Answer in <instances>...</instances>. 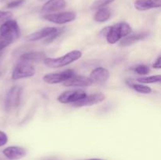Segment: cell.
Returning <instances> with one entry per match:
<instances>
[{
  "mask_svg": "<svg viewBox=\"0 0 161 160\" xmlns=\"http://www.w3.org/2000/svg\"><path fill=\"white\" fill-rule=\"evenodd\" d=\"M20 31L17 22L9 20L0 25V51L19 39Z\"/></svg>",
  "mask_w": 161,
  "mask_h": 160,
  "instance_id": "cell-1",
  "label": "cell"
},
{
  "mask_svg": "<svg viewBox=\"0 0 161 160\" xmlns=\"http://www.w3.org/2000/svg\"><path fill=\"white\" fill-rule=\"evenodd\" d=\"M82 56H83V53L81 51L72 50L64 54V56H59V57H46L43 60V63L47 67H50V68H59V67H65L78 61L82 57Z\"/></svg>",
  "mask_w": 161,
  "mask_h": 160,
  "instance_id": "cell-2",
  "label": "cell"
},
{
  "mask_svg": "<svg viewBox=\"0 0 161 160\" xmlns=\"http://www.w3.org/2000/svg\"><path fill=\"white\" fill-rule=\"evenodd\" d=\"M131 27L125 22L115 24L111 27H108L106 35V40L109 44H116L121 39L129 35L131 32Z\"/></svg>",
  "mask_w": 161,
  "mask_h": 160,
  "instance_id": "cell-3",
  "label": "cell"
},
{
  "mask_svg": "<svg viewBox=\"0 0 161 160\" xmlns=\"http://www.w3.org/2000/svg\"><path fill=\"white\" fill-rule=\"evenodd\" d=\"M36 74V68L31 63L20 61L14 67L12 72L11 78L13 80H19L21 78H30Z\"/></svg>",
  "mask_w": 161,
  "mask_h": 160,
  "instance_id": "cell-4",
  "label": "cell"
},
{
  "mask_svg": "<svg viewBox=\"0 0 161 160\" xmlns=\"http://www.w3.org/2000/svg\"><path fill=\"white\" fill-rule=\"evenodd\" d=\"M61 32V29L54 27H47L40 29L39 31L33 32L27 36L26 39L28 41L34 42V41L41 40V39H47V42L53 40V39L58 36Z\"/></svg>",
  "mask_w": 161,
  "mask_h": 160,
  "instance_id": "cell-5",
  "label": "cell"
},
{
  "mask_svg": "<svg viewBox=\"0 0 161 160\" xmlns=\"http://www.w3.org/2000/svg\"><path fill=\"white\" fill-rule=\"evenodd\" d=\"M21 92L22 88L18 86H14L9 89L5 100L6 110L7 111L12 110L20 104Z\"/></svg>",
  "mask_w": 161,
  "mask_h": 160,
  "instance_id": "cell-6",
  "label": "cell"
},
{
  "mask_svg": "<svg viewBox=\"0 0 161 160\" xmlns=\"http://www.w3.org/2000/svg\"><path fill=\"white\" fill-rule=\"evenodd\" d=\"M43 18L52 23L58 24H64L72 22L76 18V14L74 12H61L56 13H48L43 16Z\"/></svg>",
  "mask_w": 161,
  "mask_h": 160,
  "instance_id": "cell-7",
  "label": "cell"
},
{
  "mask_svg": "<svg viewBox=\"0 0 161 160\" xmlns=\"http://www.w3.org/2000/svg\"><path fill=\"white\" fill-rule=\"evenodd\" d=\"M75 75V72L72 69H67L58 73L47 74L42 77V80L48 84H58L64 83L66 80Z\"/></svg>",
  "mask_w": 161,
  "mask_h": 160,
  "instance_id": "cell-8",
  "label": "cell"
},
{
  "mask_svg": "<svg viewBox=\"0 0 161 160\" xmlns=\"http://www.w3.org/2000/svg\"><path fill=\"white\" fill-rule=\"evenodd\" d=\"M86 96V93L83 89H71L62 93L58 96V101L61 104H73L81 100Z\"/></svg>",
  "mask_w": 161,
  "mask_h": 160,
  "instance_id": "cell-9",
  "label": "cell"
},
{
  "mask_svg": "<svg viewBox=\"0 0 161 160\" xmlns=\"http://www.w3.org/2000/svg\"><path fill=\"white\" fill-rule=\"evenodd\" d=\"M105 100V96L102 93H96L91 94V95H86L81 100L75 102L72 104L74 107H86V106H92V105L97 104Z\"/></svg>",
  "mask_w": 161,
  "mask_h": 160,
  "instance_id": "cell-10",
  "label": "cell"
},
{
  "mask_svg": "<svg viewBox=\"0 0 161 160\" xmlns=\"http://www.w3.org/2000/svg\"><path fill=\"white\" fill-rule=\"evenodd\" d=\"M92 84L91 78L83 75H73L63 83V86L66 87H86Z\"/></svg>",
  "mask_w": 161,
  "mask_h": 160,
  "instance_id": "cell-11",
  "label": "cell"
},
{
  "mask_svg": "<svg viewBox=\"0 0 161 160\" xmlns=\"http://www.w3.org/2000/svg\"><path fill=\"white\" fill-rule=\"evenodd\" d=\"M110 73L106 68L102 67H98L94 68L90 74L91 80L93 83H97V84H103L106 83L109 78Z\"/></svg>",
  "mask_w": 161,
  "mask_h": 160,
  "instance_id": "cell-12",
  "label": "cell"
},
{
  "mask_svg": "<svg viewBox=\"0 0 161 160\" xmlns=\"http://www.w3.org/2000/svg\"><path fill=\"white\" fill-rule=\"evenodd\" d=\"M3 155L9 160H18L27 155L26 149L20 146H9L3 151Z\"/></svg>",
  "mask_w": 161,
  "mask_h": 160,
  "instance_id": "cell-13",
  "label": "cell"
},
{
  "mask_svg": "<svg viewBox=\"0 0 161 160\" xmlns=\"http://www.w3.org/2000/svg\"><path fill=\"white\" fill-rule=\"evenodd\" d=\"M66 6L65 0H49L42 6V11L43 13H53L64 9Z\"/></svg>",
  "mask_w": 161,
  "mask_h": 160,
  "instance_id": "cell-14",
  "label": "cell"
},
{
  "mask_svg": "<svg viewBox=\"0 0 161 160\" xmlns=\"http://www.w3.org/2000/svg\"><path fill=\"white\" fill-rule=\"evenodd\" d=\"M161 6V0H136L135 2V9L139 11L159 8Z\"/></svg>",
  "mask_w": 161,
  "mask_h": 160,
  "instance_id": "cell-15",
  "label": "cell"
},
{
  "mask_svg": "<svg viewBox=\"0 0 161 160\" xmlns=\"http://www.w3.org/2000/svg\"><path fill=\"white\" fill-rule=\"evenodd\" d=\"M148 35H149V34H148L147 32H145V31H143V32L135 33V34L130 35H127L121 40L119 45L124 47L128 46V45H132V44L135 43V42L145 39V38L147 37Z\"/></svg>",
  "mask_w": 161,
  "mask_h": 160,
  "instance_id": "cell-16",
  "label": "cell"
},
{
  "mask_svg": "<svg viewBox=\"0 0 161 160\" xmlns=\"http://www.w3.org/2000/svg\"><path fill=\"white\" fill-rule=\"evenodd\" d=\"M47 57L46 54L42 52H28L25 53L20 56V60L26 62L33 63L39 62V61H43V60Z\"/></svg>",
  "mask_w": 161,
  "mask_h": 160,
  "instance_id": "cell-17",
  "label": "cell"
},
{
  "mask_svg": "<svg viewBox=\"0 0 161 160\" xmlns=\"http://www.w3.org/2000/svg\"><path fill=\"white\" fill-rule=\"evenodd\" d=\"M111 17V11L108 8L103 7L97 9V12L95 13L94 16V19L95 21L99 22V23H103V22L107 21Z\"/></svg>",
  "mask_w": 161,
  "mask_h": 160,
  "instance_id": "cell-18",
  "label": "cell"
},
{
  "mask_svg": "<svg viewBox=\"0 0 161 160\" xmlns=\"http://www.w3.org/2000/svg\"><path fill=\"white\" fill-rule=\"evenodd\" d=\"M127 83L128 84V86L130 87H131L134 90H135L136 92L139 93H143V94H149L152 93V89H151L149 86H145L142 85V83H135L132 81H127Z\"/></svg>",
  "mask_w": 161,
  "mask_h": 160,
  "instance_id": "cell-19",
  "label": "cell"
},
{
  "mask_svg": "<svg viewBox=\"0 0 161 160\" xmlns=\"http://www.w3.org/2000/svg\"><path fill=\"white\" fill-rule=\"evenodd\" d=\"M137 82L139 83H144V84H150V83H160L161 81V75H152V76H146V77H140L136 79Z\"/></svg>",
  "mask_w": 161,
  "mask_h": 160,
  "instance_id": "cell-20",
  "label": "cell"
},
{
  "mask_svg": "<svg viewBox=\"0 0 161 160\" xmlns=\"http://www.w3.org/2000/svg\"><path fill=\"white\" fill-rule=\"evenodd\" d=\"M114 0H95L91 5V9H98L100 8L105 7L108 4L112 3Z\"/></svg>",
  "mask_w": 161,
  "mask_h": 160,
  "instance_id": "cell-21",
  "label": "cell"
},
{
  "mask_svg": "<svg viewBox=\"0 0 161 160\" xmlns=\"http://www.w3.org/2000/svg\"><path fill=\"white\" fill-rule=\"evenodd\" d=\"M134 71H135L137 74H138V75H146L149 73L150 69H149V67H148L147 65H145V64H140V65L136 66V67L134 68Z\"/></svg>",
  "mask_w": 161,
  "mask_h": 160,
  "instance_id": "cell-22",
  "label": "cell"
},
{
  "mask_svg": "<svg viewBox=\"0 0 161 160\" xmlns=\"http://www.w3.org/2000/svg\"><path fill=\"white\" fill-rule=\"evenodd\" d=\"M12 16V13L9 12V11L0 10V25L4 23V22L10 20Z\"/></svg>",
  "mask_w": 161,
  "mask_h": 160,
  "instance_id": "cell-23",
  "label": "cell"
},
{
  "mask_svg": "<svg viewBox=\"0 0 161 160\" xmlns=\"http://www.w3.org/2000/svg\"><path fill=\"white\" fill-rule=\"evenodd\" d=\"M8 142V136L5 132L0 130V147H3Z\"/></svg>",
  "mask_w": 161,
  "mask_h": 160,
  "instance_id": "cell-24",
  "label": "cell"
},
{
  "mask_svg": "<svg viewBox=\"0 0 161 160\" xmlns=\"http://www.w3.org/2000/svg\"><path fill=\"white\" fill-rule=\"evenodd\" d=\"M24 3V0H15V1L10 2L9 3H8L7 7L8 8H15L17 6H20L22 3Z\"/></svg>",
  "mask_w": 161,
  "mask_h": 160,
  "instance_id": "cell-25",
  "label": "cell"
},
{
  "mask_svg": "<svg viewBox=\"0 0 161 160\" xmlns=\"http://www.w3.org/2000/svg\"><path fill=\"white\" fill-rule=\"evenodd\" d=\"M153 67L157 69H160L161 67V56H159L157 57V59L156 60V61L154 62V64H153Z\"/></svg>",
  "mask_w": 161,
  "mask_h": 160,
  "instance_id": "cell-26",
  "label": "cell"
},
{
  "mask_svg": "<svg viewBox=\"0 0 161 160\" xmlns=\"http://www.w3.org/2000/svg\"><path fill=\"white\" fill-rule=\"evenodd\" d=\"M87 160H103V159H101V158H90V159Z\"/></svg>",
  "mask_w": 161,
  "mask_h": 160,
  "instance_id": "cell-27",
  "label": "cell"
}]
</instances>
